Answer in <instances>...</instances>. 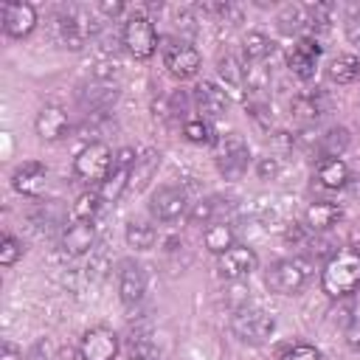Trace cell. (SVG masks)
Instances as JSON below:
<instances>
[{"label":"cell","instance_id":"cell-1","mask_svg":"<svg viewBox=\"0 0 360 360\" xmlns=\"http://www.w3.org/2000/svg\"><path fill=\"white\" fill-rule=\"evenodd\" d=\"M321 287L329 298H343L360 290V250L357 248H340L335 250L323 270H321Z\"/></svg>","mask_w":360,"mask_h":360},{"label":"cell","instance_id":"cell-2","mask_svg":"<svg viewBox=\"0 0 360 360\" xmlns=\"http://www.w3.org/2000/svg\"><path fill=\"white\" fill-rule=\"evenodd\" d=\"M309 276H312L309 262L292 256V259H278V262H273L270 270H267V276H264V284H267L270 292H276V295H295V292L304 290V284L309 281Z\"/></svg>","mask_w":360,"mask_h":360},{"label":"cell","instance_id":"cell-3","mask_svg":"<svg viewBox=\"0 0 360 360\" xmlns=\"http://www.w3.org/2000/svg\"><path fill=\"white\" fill-rule=\"evenodd\" d=\"M231 329H233V335H236L242 343H248V346H262V343L273 335L276 321H273V315H267L264 309L242 307V309L233 312Z\"/></svg>","mask_w":360,"mask_h":360},{"label":"cell","instance_id":"cell-4","mask_svg":"<svg viewBox=\"0 0 360 360\" xmlns=\"http://www.w3.org/2000/svg\"><path fill=\"white\" fill-rule=\"evenodd\" d=\"M110 169H112V152H110V146L107 143H101V141H90L79 155H76V160H73V174L82 180V183H104V177L110 174Z\"/></svg>","mask_w":360,"mask_h":360},{"label":"cell","instance_id":"cell-5","mask_svg":"<svg viewBox=\"0 0 360 360\" xmlns=\"http://www.w3.org/2000/svg\"><path fill=\"white\" fill-rule=\"evenodd\" d=\"M250 163V149L239 132H228L219 138L217 149V169L225 180H242Z\"/></svg>","mask_w":360,"mask_h":360},{"label":"cell","instance_id":"cell-6","mask_svg":"<svg viewBox=\"0 0 360 360\" xmlns=\"http://www.w3.org/2000/svg\"><path fill=\"white\" fill-rule=\"evenodd\" d=\"M121 42L135 59H149L158 51V31L146 14H132L121 28Z\"/></svg>","mask_w":360,"mask_h":360},{"label":"cell","instance_id":"cell-7","mask_svg":"<svg viewBox=\"0 0 360 360\" xmlns=\"http://www.w3.org/2000/svg\"><path fill=\"white\" fill-rule=\"evenodd\" d=\"M160 53H163V65L177 79H191L200 70V62H202L200 59V51L191 42L177 39V37H166L160 42Z\"/></svg>","mask_w":360,"mask_h":360},{"label":"cell","instance_id":"cell-8","mask_svg":"<svg viewBox=\"0 0 360 360\" xmlns=\"http://www.w3.org/2000/svg\"><path fill=\"white\" fill-rule=\"evenodd\" d=\"M135 163H138L135 149L124 146V149L115 152V158H112V169H110V174L104 177V183L98 186V194H101L104 202H115V200L124 194V188L132 183Z\"/></svg>","mask_w":360,"mask_h":360},{"label":"cell","instance_id":"cell-9","mask_svg":"<svg viewBox=\"0 0 360 360\" xmlns=\"http://www.w3.org/2000/svg\"><path fill=\"white\" fill-rule=\"evenodd\" d=\"M186 205H188V197L180 186H160L152 200H149V211L158 222H174L186 214Z\"/></svg>","mask_w":360,"mask_h":360},{"label":"cell","instance_id":"cell-10","mask_svg":"<svg viewBox=\"0 0 360 360\" xmlns=\"http://www.w3.org/2000/svg\"><path fill=\"white\" fill-rule=\"evenodd\" d=\"M118 354V338L107 326H93L82 335L79 357L82 360H115Z\"/></svg>","mask_w":360,"mask_h":360},{"label":"cell","instance_id":"cell-11","mask_svg":"<svg viewBox=\"0 0 360 360\" xmlns=\"http://www.w3.org/2000/svg\"><path fill=\"white\" fill-rule=\"evenodd\" d=\"M256 264H259V259H256V253H253L248 245H233V248H228V250L219 256L217 273H219V278H225V281H239V278L250 276V273L256 270Z\"/></svg>","mask_w":360,"mask_h":360},{"label":"cell","instance_id":"cell-12","mask_svg":"<svg viewBox=\"0 0 360 360\" xmlns=\"http://www.w3.org/2000/svg\"><path fill=\"white\" fill-rule=\"evenodd\" d=\"M59 37H62V42L70 48V51H79V48H84V42L93 37V31H96V25L87 20V14L82 11V8H68L65 14H59Z\"/></svg>","mask_w":360,"mask_h":360},{"label":"cell","instance_id":"cell-13","mask_svg":"<svg viewBox=\"0 0 360 360\" xmlns=\"http://www.w3.org/2000/svg\"><path fill=\"white\" fill-rule=\"evenodd\" d=\"M191 98H194V107H197V112H200L202 121H217L228 110V93L222 87H217L214 82H200L194 87V96Z\"/></svg>","mask_w":360,"mask_h":360},{"label":"cell","instance_id":"cell-14","mask_svg":"<svg viewBox=\"0 0 360 360\" xmlns=\"http://www.w3.org/2000/svg\"><path fill=\"white\" fill-rule=\"evenodd\" d=\"M0 14H3V31L14 39H22L37 28V8L31 3H6Z\"/></svg>","mask_w":360,"mask_h":360},{"label":"cell","instance_id":"cell-15","mask_svg":"<svg viewBox=\"0 0 360 360\" xmlns=\"http://www.w3.org/2000/svg\"><path fill=\"white\" fill-rule=\"evenodd\" d=\"M146 292V270L143 264L132 262V259H124L121 262V270H118V295L127 307L138 304Z\"/></svg>","mask_w":360,"mask_h":360},{"label":"cell","instance_id":"cell-16","mask_svg":"<svg viewBox=\"0 0 360 360\" xmlns=\"http://www.w3.org/2000/svg\"><path fill=\"white\" fill-rule=\"evenodd\" d=\"M318 59H321V45L312 37L298 39L292 45V51L287 53V65H290V70L298 79H312L315 76V68H318Z\"/></svg>","mask_w":360,"mask_h":360},{"label":"cell","instance_id":"cell-17","mask_svg":"<svg viewBox=\"0 0 360 360\" xmlns=\"http://www.w3.org/2000/svg\"><path fill=\"white\" fill-rule=\"evenodd\" d=\"M34 127H37V135H39L42 141H59V138H65V135L70 132V118H68V112H65L62 107L45 104V107L37 112Z\"/></svg>","mask_w":360,"mask_h":360},{"label":"cell","instance_id":"cell-18","mask_svg":"<svg viewBox=\"0 0 360 360\" xmlns=\"http://www.w3.org/2000/svg\"><path fill=\"white\" fill-rule=\"evenodd\" d=\"M292 115L304 124H315L318 118H323L329 112V96L323 90H307V93H298L290 104Z\"/></svg>","mask_w":360,"mask_h":360},{"label":"cell","instance_id":"cell-19","mask_svg":"<svg viewBox=\"0 0 360 360\" xmlns=\"http://www.w3.org/2000/svg\"><path fill=\"white\" fill-rule=\"evenodd\" d=\"M96 242V225L93 219H73L62 233V250L68 256H82Z\"/></svg>","mask_w":360,"mask_h":360},{"label":"cell","instance_id":"cell-20","mask_svg":"<svg viewBox=\"0 0 360 360\" xmlns=\"http://www.w3.org/2000/svg\"><path fill=\"white\" fill-rule=\"evenodd\" d=\"M14 188L25 197H37L45 186V163L39 160H25L22 166L14 169V177H11Z\"/></svg>","mask_w":360,"mask_h":360},{"label":"cell","instance_id":"cell-21","mask_svg":"<svg viewBox=\"0 0 360 360\" xmlns=\"http://www.w3.org/2000/svg\"><path fill=\"white\" fill-rule=\"evenodd\" d=\"M340 217H343L340 205L321 200V202H312V205L307 208V214H304V225H307L312 233H315V231H329L332 225L340 222Z\"/></svg>","mask_w":360,"mask_h":360},{"label":"cell","instance_id":"cell-22","mask_svg":"<svg viewBox=\"0 0 360 360\" xmlns=\"http://www.w3.org/2000/svg\"><path fill=\"white\" fill-rule=\"evenodd\" d=\"M326 76L335 84H352V82H357L360 79V56H354V53L335 56L329 62V68H326Z\"/></svg>","mask_w":360,"mask_h":360},{"label":"cell","instance_id":"cell-23","mask_svg":"<svg viewBox=\"0 0 360 360\" xmlns=\"http://www.w3.org/2000/svg\"><path fill=\"white\" fill-rule=\"evenodd\" d=\"M349 141H352V135H349L346 127H332L323 135H318V146L315 149H318L321 158H340L349 149Z\"/></svg>","mask_w":360,"mask_h":360},{"label":"cell","instance_id":"cell-24","mask_svg":"<svg viewBox=\"0 0 360 360\" xmlns=\"http://www.w3.org/2000/svg\"><path fill=\"white\" fill-rule=\"evenodd\" d=\"M315 174H318V183L326 188H343L349 183V166L340 158H323Z\"/></svg>","mask_w":360,"mask_h":360},{"label":"cell","instance_id":"cell-25","mask_svg":"<svg viewBox=\"0 0 360 360\" xmlns=\"http://www.w3.org/2000/svg\"><path fill=\"white\" fill-rule=\"evenodd\" d=\"M202 242H205V248L211 253L222 256L228 248H233V228L228 222H211L205 228V233H202Z\"/></svg>","mask_w":360,"mask_h":360},{"label":"cell","instance_id":"cell-26","mask_svg":"<svg viewBox=\"0 0 360 360\" xmlns=\"http://www.w3.org/2000/svg\"><path fill=\"white\" fill-rule=\"evenodd\" d=\"M242 51H245V59L262 62V59H267L273 53V39L267 34H262V31H250L242 39Z\"/></svg>","mask_w":360,"mask_h":360},{"label":"cell","instance_id":"cell-27","mask_svg":"<svg viewBox=\"0 0 360 360\" xmlns=\"http://www.w3.org/2000/svg\"><path fill=\"white\" fill-rule=\"evenodd\" d=\"M217 68H219V76H222V82H225L231 90H245V82H248V70L239 65V59H236V56L225 53V56L217 62Z\"/></svg>","mask_w":360,"mask_h":360},{"label":"cell","instance_id":"cell-28","mask_svg":"<svg viewBox=\"0 0 360 360\" xmlns=\"http://www.w3.org/2000/svg\"><path fill=\"white\" fill-rule=\"evenodd\" d=\"M158 166H160V152L146 149L143 155H138V163H135V172H132V183H135V188H143V186L152 180V174H155Z\"/></svg>","mask_w":360,"mask_h":360},{"label":"cell","instance_id":"cell-29","mask_svg":"<svg viewBox=\"0 0 360 360\" xmlns=\"http://www.w3.org/2000/svg\"><path fill=\"white\" fill-rule=\"evenodd\" d=\"M124 236H127V245L135 248V250H149L155 245V239H158L155 228L146 225V222H129Z\"/></svg>","mask_w":360,"mask_h":360},{"label":"cell","instance_id":"cell-30","mask_svg":"<svg viewBox=\"0 0 360 360\" xmlns=\"http://www.w3.org/2000/svg\"><path fill=\"white\" fill-rule=\"evenodd\" d=\"M219 197H205V200H200V202H194V208H191V214H188V219L194 222V225H211V222H217V214H219Z\"/></svg>","mask_w":360,"mask_h":360},{"label":"cell","instance_id":"cell-31","mask_svg":"<svg viewBox=\"0 0 360 360\" xmlns=\"http://www.w3.org/2000/svg\"><path fill=\"white\" fill-rule=\"evenodd\" d=\"M304 8H307V25H309L312 31L329 28L332 14H335V6H332V3H312V6H304Z\"/></svg>","mask_w":360,"mask_h":360},{"label":"cell","instance_id":"cell-32","mask_svg":"<svg viewBox=\"0 0 360 360\" xmlns=\"http://www.w3.org/2000/svg\"><path fill=\"white\" fill-rule=\"evenodd\" d=\"M307 25V8L304 6H287L281 14H278V28L284 34H292V31H301Z\"/></svg>","mask_w":360,"mask_h":360},{"label":"cell","instance_id":"cell-33","mask_svg":"<svg viewBox=\"0 0 360 360\" xmlns=\"http://www.w3.org/2000/svg\"><path fill=\"white\" fill-rule=\"evenodd\" d=\"M183 135L186 141L191 143H214V132H211V124L202 121V118H191L183 124Z\"/></svg>","mask_w":360,"mask_h":360},{"label":"cell","instance_id":"cell-34","mask_svg":"<svg viewBox=\"0 0 360 360\" xmlns=\"http://www.w3.org/2000/svg\"><path fill=\"white\" fill-rule=\"evenodd\" d=\"M101 202H104V200H101L98 191H84V194H79V200L73 202V217H76V219H93Z\"/></svg>","mask_w":360,"mask_h":360},{"label":"cell","instance_id":"cell-35","mask_svg":"<svg viewBox=\"0 0 360 360\" xmlns=\"http://www.w3.org/2000/svg\"><path fill=\"white\" fill-rule=\"evenodd\" d=\"M20 256H22V245H20V239H14L11 233H6L3 242H0V264L8 267V264H14Z\"/></svg>","mask_w":360,"mask_h":360},{"label":"cell","instance_id":"cell-36","mask_svg":"<svg viewBox=\"0 0 360 360\" xmlns=\"http://www.w3.org/2000/svg\"><path fill=\"white\" fill-rule=\"evenodd\" d=\"M281 360H323V357H321V352H318L315 346H309V343H298V346L287 349V354H284Z\"/></svg>","mask_w":360,"mask_h":360},{"label":"cell","instance_id":"cell-37","mask_svg":"<svg viewBox=\"0 0 360 360\" xmlns=\"http://www.w3.org/2000/svg\"><path fill=\"white\" fill-rule=\"evenodd\" d=\"M25 360H56V354H53V343H51L48 338H39V340L31 346V352H28Z\"/></svg>","mask_w":360,"mask_h":360},{"label":"cell","instance_id":"cell-38","mask_svg":"<svg viewBox=\"0 0 360 360\" xmlns=\"http://www.w3.org/2000/svg\"><path fill=\"white\" fill-rule=\"evenodd\" d=\"M188 104H191V98H188V93H183V90H174L172 96H169V115H186V110H188Z\"/></svg>","mask_w":360,"mask_h":360},{"label":"cell","instance_id":"cell-39","mask_svg":"<svg viewBox=\"0 0 360 360\" xmlns=\"http://www.w3.org/2000/svg\"><path fill=\"white\" fill-rule=\"evenodd\" d=\"M346 37H349V42L360 45V6H354L346 17Z\"/></svg>","mask_w":360,"mask_h":360},{"label":"cell","instance_id":"cell-40","mask_svg":"<svg viewBox=\"0 0 360 360\" xmlns=\"http://www.w3.org/2000/svg\"><path fill=\"white\" fill-rule=\"evenodd\" d=\"M256 172H259L262 180H273V177L278 174V160H276V158H262V160L256 163Z\"/></svg>","mask_w":360,"mask_h":360},{"label":"cell","instance_id":"cell-41","mask_svg":"<svg viewBox=\"0 0 360 360\" xmlns=\"http://www.w3.org/2000/svg\"><path fill=\"white\" fill-rule=\"evenodd\" d=\"M346 343L349 349H360V315H354L346 326Z\"/></svg>","mask_w":360,"mask_h":360},{"label":"cell","instance_id":"cell-42","mask_svg":"<svg viewBox=\"0 0 360 360\" xmlns=\"http://www.w3.org/2000/svg\"><path fill=\"white\" fill-rule=\"evenodd\" d=\"M0 360H22V352L14 346V343H3V349H0Z\"/></svg>","mask_w":360,"mask_h":360},{"label":"cell","instance_id":"cell-43","mask_svg":"<svg viewBox=\"0 0 360 360\" xmlns=\"http://www.w3.org/2000/svg\"><path fill=\"white\" fill-rule=\"evenodd\" d=\"M98 8H101L104 14H112V17H115V14H121V11H124V3H101Z\"/></svg>","mask_w":360,"mask_h":360},{"label":"cell","instance_id":"cell-44","mask_svg":"<svg viewBox=\"0 0 360 360\" xmlns=\"http://www.w3.org/2000/svg\"><path fill=\"white\" fill-rule=\"evenodd\" d=\"M132 360H143V357H132Z\"/></svg>","mask_w":360,"mask_h":360}]
</instances>
